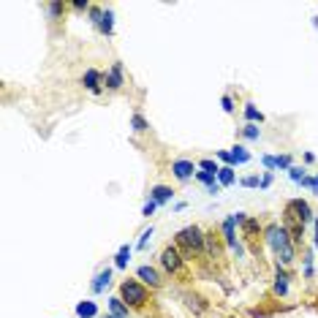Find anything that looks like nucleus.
<instances>
[{
    "label": "nucleus",
    "instance_id": "f257e3e1",
    "mask_svg": "<svg viewBox=\"0 0 318 318\" xmlns=\"http://www.w3.org/2000/svg\"><path fill=\"white\" fill-rule=\"evenodd\" d=\"M267 236L264 240L272 245L275 250V256H277V264L280 267H291L294 264V256H296V245H294V240H291V234H288V228L286 226H267V231H264Z\"/></svg>",
    "mask_w": 318,
    "mask_h": 318
},
{
    "label": "nucleus",
    "instance_id": "f03ea898",
    "mask_svg": "<svg viewBox=\"0 0 318 318\" xmlns=\"http://www.w3.org/2000/svg\"><path fill=\"white\" fill-rule=\"evenodd\" d=\"M204 231H201L199 226H185V228H180L177 236H174V242H177V248L185 250V259H191V256L196 253H201L204 250Z\"/></svg>",
    "mask_w": 318,
    "mask_h": 318
},
{
    "label": "nucleus",
    "instance_id": "7ed1b4c3",
    "mask_svg": "<svg viewBox=\"0 0 318 318\" xmlns=\"http://www.w3.org/2000/svg\"><path fill=\"white\" fill-rule=\"evenodd\" d=\"M120 299L128 307H144L147 299H150V291L141 280H123L120 283Z\"/></svg>",
    "mask_w": 318,
    "mask_h": 318
},
{
    "label": "nucleus",
    "instance_id": "20e7f679",
    "mask_svg": "<svg viewBox=\"0 0 318 318\" xmlns=\"http://www.w3.org/2000/svg\"><path fill=\"white\" fill-rule=\"evenodd\" d=\"M182 264H185V256L180 253L177 245H166L164 250H161V267H164V272L177 275L182 269Z\"/></svg>",
    "mask_w": 318,
    "mask_h": 318
},
{
    "label": "nucleus",
    "instance_id": "39448f33",
    "mask_svg": "<svg viewBox=\"0 0 318 318\" xmlns=\"http://www.w3.org/2000/svg\"><path fill=\"white\" fill-rule=\"evenodd\" d=\"M286 218L296 220L299 226H307V223L313 220V209H310L307 201H302V199H291L288 204H286Z\"/></svg>",
    "mask_w": 318,
    "mask_h": 318
},
{
    "label": "nucleus",
    "instance_id": "423d86ee",
    "mask_svg": "<svg viewBox=\"0 0 318 318\" xmlns=\"http://www.w3.org/2000/svg\"><path fill=\"white\" fill-rule=\"evenodd\" d=\"M261 234H264V228H261V223L256 220V218H248L245 223H242V236L250 242V248H253V253H259V245H261Z\"/></svg>",
    "mask_w": 318,
    "mask_h": 318
},
{
    "label": "nucleus",
    "instance_id": "0eeeda50",
    "mask_svg": "<svg viewBox=\"0 0 318 318\" xmlns=\"http://www.w3.org/2000/svg\"><path fill=\"white\" fill-rule=\"evenodd\" d=\"M234 226H236V223H234V218H231V215H228V218L223 220V240H226V245L231 248V250H236V256H242V253H245V245H242V242L236 240Z\"/></svg>",
    "mask_w": 318,
    "mask_h": 318
},
{
    "label": "nucleus",
    "instance_id": "6e6552de",
    "mask_svg": "<svg viewBox=\"0 0 318 318\" xmlns=\"http://www.w3.org/2000/svg\"><path fill=\"white\" fill-rule=\"evenodd\" d=\"M104 85L109 87L112 93H117L120 87L125 85V79H123V63H120V60L112 65V71H106V73H104Z\"/></svg>",
    "mask_w": 318,
    "mask_h": 318
},
{
    "label": "nucleus",
    "instance_id": "1a4fd4ad",
    "mask_svg": "<svg viewBox=\"0 0 318 318\" xmlns=\"http://www.w3.org/2000/svg\"><path fill=\"white\" fill-rule=\"evenodd\" d=\"M136 277H139L141 283H144V286H150V288H161V283H164V280H161V272H158V269H155V267H147V264L136 269Z\"/></svg>",
    "mask_w": 318,
    "mask_h": 318
},
{
    "label": "nucleus",
    "instance_id": "9d476101",
    "mask_svg": "<svg viewBox=\"0 0 318 318\" xmlns=\"http://www.w3.org/2000/svg\"><path fill=\"white\" fill-rule=\"evenodd\" d=\"M193 161H185V158H182V161H174V164H172V174H174V177H177L180 182H188V180H191L193 177Z\"/></svg>",
    "mask_w": 318,
    "mask_h": 318
},
{
    "label": "nucleus",
    "instance_id": "9b49d317",
    "mask_svg": "<svg viewBox=\"0 0 318 318\" xmlns=\"http://www.w3.org/2000/svg\"><path fill=\"white\" fill-rule=\"evenodd\" d=\"M101 82H104V73H101V71H96V68H87L85 71L82 85L93 93V96H98V93H101Z\"/></svg>",
    "mask_w": 318,
    "mask_h": 318
},
{
    "label": "nucleus",
    "instance_id": "f8f14e48",
    "mask_svg": "<svg viewBox=\"0 0 318 318\" xmlns=\"http://www.w3.org/2000/svg\"><path fill=\"white\" fill-rule=\"evenodd\" d=\"M288 280H291L288 272H286V269H280V267H277V277H275L272 294H275V296H286V294H288Z\"/></svg>",
    "mask_w": 318,
    "mask_h": 318
},
{
    "label": "nucleus",
    "instance_id": "ddd939ff",
    "mask_svg": "<svg viewBox=\"0 0 318 318\" xmlns=\"http://www.w3.org/2000/svg\"><path fill=\"white\" fill-rule=\"evenodd\" d=\"M96 25L101 28V33L112 36V30H114V14H112V9H101V17L96 19Z\"/></svg>",
    "mask_w": 318,
    "mask_h": 318
},
{
    "label": "nucleus",
    "instance_id": "4468645a",
    "mask_svg": "<svg viewBox=\"0 0 318 318\" xmlns=\"http://www.w3.org/2000/svg\"><path fill=\"white\" fill-rule=\"evenodd\" d=\"M172 196H174V191H172L169 185H155L152 191H150V199L155 201V204H166Z\"/></svg>",
    "mask_w": 318,
    "mask_h": 318
},
{
    "label": "nucleus",
    "instance_id": "2eb2a0df",
    "mask_svg": "<svg viewBox=\"0 0 318 318\" xmlns=\"http://www.w3.org/2000/svg\"><path fill=\"white\" fill-rule=\"evenodd\" d=\"M109 315H114V318H128V304L120 299V296H112V299H109Z\"/></svg>",
    "mask_w": 318,
    "mask_h": 318
},
{
    "label": "nucleus",
    "instance_id": "dca6fc26",
    "mask_svg": "<svg viewBox=\"0 0 318 318\" xmlns=\"http://www.w3.org/2000/svg\"><path fill=\"white\" fill-rule=\"evenodd\" d=\"M112 283V269H104V272L96 275V280H93V294H101L106 286Z\"/></svg>",
    "mask_w": 318,
    "mask_h": 318
},
{
    "label": "nucleus",
    "instance_id": "f3484780",
    "mask_svg": "<svg viewBox=\"0 0 318 318\" xmlns=\"http://www.w3.org/2000/svg\"><path fill=\"white\" fill-rule=\"evenodd\" d=\"M76 315H79V318H96V315H98L96 302H90V299L79 302V304H76Z\"/></svg>",
    "mask_w": 318,
    "mask_h": 318
},
{
    "label": "nucleus",
    "instance_id": "a211bd4d",
    "mask_svg": "<svg viewBox=\"0 0 318 318\" xmlns=\"http://www.w3.org/2000/svg\"><path fill=\"white\" fill-rule=\"evenodd\" d=\"M228 152H231V166H240V164H248V161H250V152H248L242 144L231 147Z\"/></svg>",
    "mask_w": 318,
    "mask_h": 318
},
{
    "label": "nucleus",
    "instance_id": "6ab92c4d",
    "mask_svg": "<svg viewBox=\"0 0 318 318\" xmlns=\"http://www.w3.org/2000/svg\"><path fill=\"white\" fill-rule=\"evenodd\" d=\"M128 259H131V245H123V248L117 250V256H114V267L125 269L128 267Z\"/></svg>",
    "mask_w": 318,
    "mask_h": 318
},
{
    "label": "nucleus",
    "instance_id": "aec40b11",
    "mask_svg": "<svg viewBox=\"0 0 318 318\" xmlns=\"http://www.w3.org/2000/svg\"><path fill=\"white\" fill-rule=\"evenodd\" d=\"M204 248L209 250V256H212V259L220 253V242H218V234H215V231H209V234L204 236Z\"/></svg>",
    "mask_w": 318,
    "mask_h": 318
},
{
    "label": "nucleus",
    "instance_id": "412c9836",
    "mask_svg": "<svg viewBox=\"0 0 318 318\" xmlns=\"http://www.w3.org/2000/svg\"><path fill=\"white\" fill-rule=\"evenodd\" d=\"M245 120L248 123H264V114L256 109V104H250V101L245 104Z\"/></svg>",
    "mask_w": 318,
    "mask_h": 318
},
{
    "label": "nucleus",
    "instance_id": "4be33fe9",
    "mask_svg": "<svg viewBox=\"0 0 318 318\" xmlns=\"http://www.w3.org/2000/svg\"><path fill=\"white\" fill-rule=\"evenodd\" d=\"M236 177H234V166H220V172H218V182L220 185H231Z\"/></svg>",
    "mask_w": 318,
    "mask_h": 318
},
{
    "label": "nucleus",
    "instance_id": "5701e85b",
    "mask_svg": "<svg viewBox=\"0 0 318 318\" xmlns=\"http://www.w3.org/2000/svg\"><path fill=\"white\" fill-rule=\"evenodd\" d=\"M242 136H245L248 141H256V139L261 136V128L256 125V123H248L245 128H242Z\"/></svg>",
    "mask_w": 318,
    "mask_h": 318
},
{
    "label": "nucleus",
    "instance_id": "b1692460",
    "mask_svg": "<svg viewBox=\"0 0 318 318\" xmlns=\"http://www.w3.org/2000/svg\"><path fill=\"white\" fill-rule=\"evenodd\" d=\"M131 125H133V131H136V133H144L147 128H150V125H147V120L141 117L139 112H136V114H133V117H131Z\"/></svg>",
    "mask_w": 318,
    "mask_h": 318
},
{
    "label": "nucleus",
    "instance_id": "393cba45",
    "mask_svg": "<svg viewBox=\"0 0 318 318\" xmlns=\"http://www.w3.org/2000/svg\"><path fill=\"white\" fill-rule=\"evenodd\" d=\"M199 166H201V172H209V174H218L220 172V166L215 164V161H209V158H201Z\"/></svg>",
    "mask_w": 318,
    "mask_h": 318
},
{
    "label": "nucleus",
    "instance_id": "a878e982",
    "mask_svg": "<svg viewBox=\"0 0 318 318\" xmlns=\"http://www.w3.org/2000/svg\"><path fill=\"white\" fill-rule=\"evenodd\" d=\"M288 177L294 180V182H302V185H304L307 174H304V169H299V166H291V169H288Z\"/></svg>",
    "mask_w": 318,
    "mask_h": 318
},
{
    "label": "nucleus",
    "instance_id": "bb28decb",
    "mask_svg": "<svg viewBox=\"0 0 318 318\" xmlns=\"http://www.w3.org/2000/svg\"><path fill=\"white\" fill-rule=\"evenodd\" d=\"M196 180L199 182H204V185H215V180H218V174H209V172H196Z\"/></svg>",
    "mask_w": 318,
    "mask_h": 318
},
{
    "label": "nucleus",
    "instance_id": "cd10ccee",
    "mask_svg": "<svg viewBox=\"0 0 318 318\" xmlns=\"http://www.w3.org/2000/svg\"><path fill=\"white\" fill-rule=\"evenodd\" d=\"M46 11H49L52 19H57V17L65 11V6H63V3H46Z\"/></svg>",
    "mask_w": 318,
    "mask_h": 318
},
{
    "label": "nucleus",
    "instance_id": "c85d7f7f",
    "mask_svg": "<svg viewBox=\"0 0 318 318\" xmlns=\"http://www.w3.org/2000/svg\"><path fill=\"white\" fill-rule=\"evenodd\" d=\"M275 169H291V155H277V158H275Z\"/></svg>",
    "mask_w": 318,
    "mask_h": 318
},
{
    "label": "nucleus",
    "instance_id": "c756f323",
    "mask_svg": "<svg viewBox=\"0 0 318 318\" xmlns=\"http://www.w3.org/2000/svg\"><path fill=\"white\" fill-rule=\"evenodd\" d=\"M220 104H223V112H226V114H231V112H234V101H231V96H223V98H220Z\"/></svg>",
    "mask_w": 318,
    "mask_h": 318
},
{
    "label": "nucleus",
    "instance_id": "7c9ffc66",
    "mask_svg": "<svg viewBox=\"0 0 318 318\" xmlns=\"http://www.w3.org/2000/svg\"><path fill=\"white\" fill-rule=\"evenodd\" d=\"M155 209H158V204H155V201L150 199V201H147V204H144V209H141V215H144V218H150V215L155 212Z\"/></svg>",
    "mask_w": 318,
    "mask_h": 318
},
{
    "label": "nucleus",
    "instance_id": "2f4dec72",
    "mask_svg": "<svg viewBox=\"0 0 318 318\" xmlns=\"http://www.w3.org/2000/svg\"><path fill=\"white\" fill-rule=\"evenodd\" d=\"M150 236H152V226L147 228L144 234H141V240H139V250H144V248H147V242H150Z\"/></svg>",
    "mask_w": 318,
    "mask_h": 318
},
{
    "label": "nucleus",
    "instance_id": "473e14b6",
    "mask_svg": "<svg viewBox=\"0 0 318 318\" xmlns=\"http://www.w3.org/2000/svg\"><path fill=\"white\" fill-rule=\"evenodd\" d=\"M242 185H245V188H259L261 180L259 177H245V180H242Z\"/></svg>",
    "mask_w": 318,
    "mask_h": 318
},
{
    "label": "nucleus",
    "instance_id": "72a5a7b5",
    "mask_svg": "<svg viewBox=\"0 0 318 318\" xmlns=\"http://www.w3.org/2000/svg\"><path fill=\"white\" fill-rule=\"evenodd\" d=\"M218 158H220L226 166H231V152H228V150H220V152H218Z\"/></svg>",
    "mask_w": 318,
    "mask_h": 318
},
{
    "label": "nucleus",
    "instance_id": "f704fd0d",
    "mask_svg": "<svg viewBox=\"0 0 318 318\" xmlns=\"http://www.w3.org/2000/svg\"><path fill=\"white\" fill-rule=\"evenodd\" d=\"M261 164L267 166V169H275V158H272V155H264V158H261Z\"/></svg>",
    "mask_w": 318,
    "mask_h": 318
},
{
    "label": "nucleus",
    "instance_id": "c9c22d12",
    "mask_svg": "<svg viewBox=\"0 0 318 318\" xmlns=\"http://www.w3.org/2000/svg\"><path fill=\"white\" fill-rule=\"evenodd\" d=\"M269 185H272V174H264V177H261V188H269Z\"/></svg>",
    "mask_w": 318,
    "mask_h": 318
},
{
    "label": "nucleus",
    "instance_id": "e433bc0d",
    "mask_svg": "<svg viewBox=\"0 0 318 318\" xmlns=\"http://www.w3.org/2000/svg\"><path fill=\"white\" fill-rule=\"evenodd\" d=\"M220 188H223L220 182H215V185H209V193H212V196H218V193H220Z\"/></svg>",
    "mask_w": 318,
    "mask_h": 318
},
{
    "label": "nucleus",
    "instance_id": "4c0bfd02",
    "mask_svg": "<svg viewBox=\"0 0 318 318\" xmlns=\"http://www.w3.org/2000/svg\"><path fill=\"white\" fill-rule=\"evenodd\" d=\"M313 245L318 248V218H315V240H313Z\"/></svg>",
    "mask_w": 318,
    "mask_h": 318
},
{
    "label": "nucleus",
    "instance_id": "58836bf2",
    "mask_svg": "<svg viewBox=\"0 0 318 318\" xmlns=\"http://www.w3.org/2000/svg\"><path fill=\"white\" fill-rule=\"evenodd\" d=\"M106 318H114V315H106Z\"/></svg>",
    "mask_w": 318,
    "mask_h": 318
}]
</instances>
